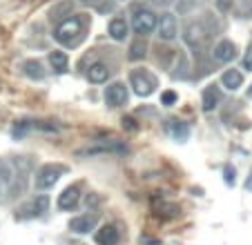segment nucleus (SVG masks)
<instances>
[{"label":"nucleus","mask_w":252,"mask_h":245,"mask_svg":"<svg viewBox=\"0 0 252 245\" xmlns=\"http://www.w3.org/2000/svg\"><path fill=\"white\" fill-rule=\"evenodd\" d=\"M65 167L63 165H43L38 172H36V179H33V185L36 189H49L58 183V179L63 176Z\"/></svg>","instance_id":"5"},{"label":"nucleus","mask_w":252,"mask_h":245,"mask_svg":"<svg viewBox=\"0 0 252 245\" xmlns=\"http://www.w3.org/2000/svg\"><path fill=\"white\" fill-rule=\"evenodd\" d=\"M121 243V234L116 230V225L105 223L98 232H96V245H119Z\"/></svg>","instance_id":"12"},{"label":"nucleus","mask_w":252,"mask_h":245,"mask_svg":"<svg viewBox=\"0 0 252 245\" xmlns=\"http://www.w3.org/2000/svg\"><path fill=\"white\" fill-rule=\"evenodd\" d=\"M239 11L243 18H252V0H239Z\"/></svg>","instance_id":"22"},{"label":"nucleus","mask_w":252,"mask_h":245,"mask_svg":"<svg viewBox=\"0 0 252 245\" xmlns=\"http://www.w3.org/2000/svg\"><path fill=\"white\" fill-rule=\"evenodd\" d=\"M243 69L252 71V47L248 49V54H246V56H243Z\"/></svg>","instance_id":"27"},{"label":"nucleus","mask_w":252,"mask_h":245,"mask_svg":"<svg viewBox=\"0 0 252 245\" xmlns=\"http://www.w3.org/2000/svg\"><path fill=\"white\" fill-rule=\"evenodd\" d=\"M78 2H83V5H96V2H100V0H78Z\"/></svg>","instance_id":"28"},{"label":"nucleus","mask_w":252,"mask_h":245,"mask_svg":"<svg viewBox=\"0 0 252 245\" xmlns=\"http://www.w3.org/2000/svg\"><path fill=\"white\" fill-rule=\"evenodd\" d=\"M157 31H158V38H161V40L172 43V40L179 36V25H176V18L172 14H161L158 25H157Z\"/></svg>","instance_id":"8"},{"label":"nucleus","mask_w":252,"mask_h":245,"mask_svg":"<svg viewBox=\"0 0 252 245\" xmlns=\"http://www.w3.org/2000/svg\"><path fill=\"white\" fill-rule=\"evenodd\" d=\"M71 9V5H69V2H65V5H58V7H54V9H52V20L54 18H63V14H65V11H69ZM69 14H71V11H69ZM63 20H65V18H63Z\"/></svg>","instance_id":"23"},{"label":"nucleus","mask_w":252,"mask_h":245,"mask_svg":"<svg viewBox=\"0 0 252 245\" xmlns=\"http://www.w3.org/2000/svg\"><path fill=\"white\" fill-rule=\"evenodd\" d=\"M219 100H221L219 85H208L203 90V100H201V105H203V112H212V109H217Z\"/></svg>","instance_id":"15"},{"label":"nucleus","mask_w":252,"mask_h":245,"mask_svg":"<svg viewBox=\"0 0 252 245\" xmlns=\"http://www.w3.org/2000/svg\"><path fill=\"white\" fill-rule=\"evenodd\" d=\"M167 132H170L176 141H188V136H190V127L181 121H170L167 122Z\"/></svg>","instance_id":"18"},{"label":"nucleus","mask_w":252,"mask_h":245,"mask_svg":"<svg viewBox=\"0 0 252 245\" xmlns=\"http://www.w3.org/2000/svg\"><path fill=\"white\" fill-rule=\"evenodd\" d=\"M81 201V187L78 185H69L58 194V208L61 210H74Z\"/></svg>","instance_id":"11"},{"label":"nucleus","mask_w":252,"mask_h":245,"mask_svg":"<svg viewBox=\"0 0 252 245\" xmlns=\"http://www.w3.org/2000/svg\"><path fill=\"white\" fill-rule=\"evenodd\" d=\"M221 85L230 92H237L243 85V74L239 69H225L223 76H221Z\"/></svg>","instance_id":"16"},{"label":"nucleus","mask_w":252,"mask_h":245,"mask_svg":"<svg viewBox=\"0 0 252 245\" xmlns=\"http://www.w3.org/2000/svg\"><path fill=\"white\" fill-rule=\"evenodd\" d=\"M157 85H158L157 76L148 69H134L132 74H129V87L134 90L136 96H143V98H145V96L154 94Z\"/></svg>","instance_id":"2"},{"label":"nucleus","mask_w":252,"mask_h":245,"mask_svg":"<svg viewBox=\"0 0 252 245\" xmlns=\"http://www.w3.org/2000/svg\"><path fill=\"white\" fill-rule=\"evenodd\" d=\"M223 174H225V185H234V183H237V179H234V167L228 165Z\"/></svg>","instance_id":"25"},{"label":"nucleus","mask_w":252,"mask_h":245,"mask_svg":"<svg viewBox=\"0 0 252 245\" xmlns=\"http://www.w3.org/2000/svg\"><path fill=\"white\" fill-rule=\"evenodd\" d=\"M110 36L114 38V40H125V38L129 36V25L125 18H112L110 20Z\"/></svg>","instance_id":"17"},{"label":"nucleus","mask_w":252,"mask_h":245,"mask_svg":"<svg viewBox=\"0 0 252 245\" xmlns=\"http://www.w3.org/2000/svg\"><path fill=\"white\" fill-rule=\"evenodd\" d=\"M161 103L167 105V107H170V105H174L176 103V94H174V92H163V94H161Z\"/></svg>","instance_id":"24"},{"label":"nucleus","mask_w":252,"mask_h":245,"mask_svg":"<svg viewBox=\"0 0 252 245\" xmlns=\"http://www.w3.org/2000/svg\"><path fill=\"white\" fill-rule=\"evenodd\" d=\"M96 223H98L96 214H81V216H74L69 221V230L74 234H87V232H92L96 227Z\"/></svg>","instance_id":"10"},{"label":"nucleus","mask_w":252,"mask_h":245,"mask_svg":"<svg viewBox=\"0 0 252 245\" xmlns=\"http://www.w3.org/2000/svg\"><path fill=\"white\" fill-rule=\"evenodd\" d=\"M212 25H208V18L203 20H190V23L186 25V29H183V40H186L190 47H201L203 45V40L212 33Z\"/></svg>","instance_id":"4"},{"label":"nucleus","mask_w":252,"mask_h":245,"mask_svg":"<svg viewBox=\"0 0 252 245\" xmlns=\"http://www.w3.org/2000/svg\"><path fill=\"white\" fill-rule=\"evenodd\" d=\"M107 78H110V67L105 65V62H94V65H90V69H87V80H90L92 85H103V83H107Z\"/></svg>","instance_id":"13"},{"label":"nucleus","mask_w":252,"mask_h":245,"mask_svg":"<svg viewBox=\"0 0 252 245\" xmlns=\"http://www.w3.org/2000/svg\"><path fill=\"white\" fill-rule=\"evenodd\" d=\"M154 2H157V5H161V2H163V5H167L170 0H154Z\"/></svg>","instance_id":"29"},{"label":"nucleus","mask_w":252,"mask_h":245,"mask_svg":"<svg viewBox=\"0 0 252 245\" xmlns=\"http://www.w3.org/2000/svg\"><path fill=\"white\" fill-rule=\"evenodd\" d=\"M217 9L223 11V14L225 11H230L232 9V0H217Z\"/></svg>","instance_id":"26"},{"label":"nucleus","mask_w":252,"mask_h":245,"mask_svg":"<svg viewBox=\"0 0 252 245\" xmlns=\"http://www.w3.org/2000/svg\"><path fill=\"white\" fill-rule=\"evenodd\" d=\"M54 38L63 47H78L83 43V38H85V16L74 14L61 20L58 27L54 29Z\"/></svg>","instance_id":"1"},{"label":"nucleus","mask_w":252,"mask_h":245,"mask_svg":"<svg viewBox=\"0 0 252 245\" xmlns=\"http://www.w3.org/2000/svg\"><path fill=\"white\" fill-rule=\"evenodd\" d=\"M23 71L33 80H43L45 78V69H43V65H40L38 61H27L23 65Z\"/></svg>","instance_id":"21"},{"label":"nucleus","mask_w":252,"mask_h":245,"mask_svg":"<svg viewBox=\"0 0 252 245\" xmlns=\"http://www.w3.org/2000/svg\"><path fill=\"white\" fill-rule=\"evenodd\" d=\"M127 87H125V83H112L107 90H105V105L112 109L116 107H123L125 103H127Z\"/></svg>","instance_id":"7"},{"label":"nucleus","mask_w":252,"mask_h":245,"mask_svg":"<svg viewBox=\"0 0 252 245\" xmlns=\"http://www.w3.org/2000/svg\"><path fill=\"white\" fill-rule=\"evenodd\" d=\"M127 152V145L123 143H116V141H110V143H96L92 147H85V150H76V156L78 158H87V156H100V154H125Z\"/></svg>","instance_id":"6"},{"label":"nucleus","mask_w":252,"mask_h":245,"mask_svg":"<svg viewBox=\"0 0 252 245\" xmlns=\"http://www.w3.org/2000/svg\"><path fill=\"white\" fill-rule=\"evenodd\" d=\"M212 56L217 62H232L237 58V45L232 40H219L212 49Z\"/></svg>","instance_id":"9"},{"label":"nucleus","mask_w":252,"mask_h":245,"mask_svg":"<svg viewBox=\"0 0 252 245\" xmlns=\"http://www.w3.org/2000/svg\"><path fill=\"white\" fill-rule=\"evenodd\" d=\"M158 18L152 9H145V7H134V14H132V29L134 33L138 36H150V33L157 29Z\"/></svg>","instance_id":"3"},{"label":"nucleus","mask_w":252,"mask_h":245,"mask_svg":"<svg viewBox=\"0 0 252 245\" xmlns=\"http://www.w3.org/2000/svg\"><path fill=\"white\" fill-rule=\"evenodd\" d=\"M145 54H148V43H145V38L138 36L136 40H134L132 45H129V61H141V58H145Z\"/></svg>","instance_id":"19"},{"label":"nucleus","mask_w":252,"mask_h":245,"mask_svg":"<svg viewBox=\"0 0 252 245\" xmlns=\"http://www.w3.org/2000/svg\"><path fill=\"white\" fill-rule=\"evenodd\" d=\"M47 210H49V196H45V194H38V196L33 198L29 205L20 208V212H29L27 216H40V214H45Z\"/></svg>","instance_id":"14"},{"label":"nucleus","mask_w":252,"mask_h":245,"mask_svg":"<svg viewBox=\"0 0 252 245\" xmlns=\"http://www.w3.org/2000/svg\"><path fill=\"white\" fill-rule=\"evenodd\" d=\"M248 94H250V96H252V87H250V92H248Z\"/></svg>","instance_id":"30"},{"label":"nucleus","mask_w":252,"mask_h":245,"mask_svg":"<svg viewBox=\"0 0 252 245\" xmlns=\"http://www.w3.org/2000/svg\"><path fill=\"white\" fill-rule=\"evenodd\" d=\"M49 65H52L54 69L58 71V74H63V71H67V65H69V58H67V54H65V52L56 49V52L49 54Z\"/></svg>","instance_id":"20"}]
</instances>
